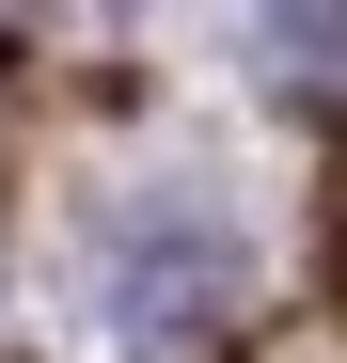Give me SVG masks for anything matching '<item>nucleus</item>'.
<instances>
[{
    "instance_id": "f257e3e1",
    "label": "nucleus",
    "mask_w": 347,
    "mask_h": 363,
    "mask_svg": "<svg viewBox=\"0 0 347 363\" xmlns=\"http://www.w3.org/2000/svg\"><path fill=\"white\" fill-rule=\"evenodd\" d=\"M253 32L300 95H347V0H253Z\"/></svg>"
}]
</instances>
